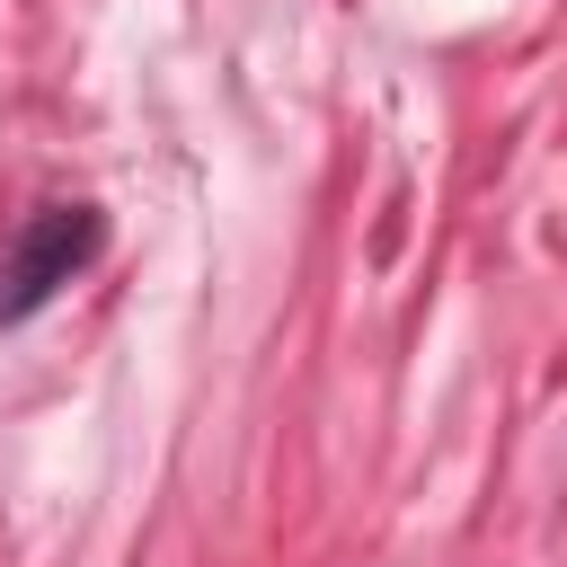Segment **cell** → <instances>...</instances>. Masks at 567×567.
Wrapping results in <instances>:
<instances>
[{
    "label": "cell",
    "instance_id": "1",
    "mask_svg": "<svg viewBox=\"0 0 567 567\" xmlns=\"http://www.w3.org/2000/svg\"><path fill=\"white\" fill-rule=\"evenodd\" d=\"M97 239H106V221H97L89 204H44V213L9 239V257H0V328L35 319V310L97 257Z\"/></svg>",
    "mask_w": 567,
    "mask_h": 567
}]
</instances>
